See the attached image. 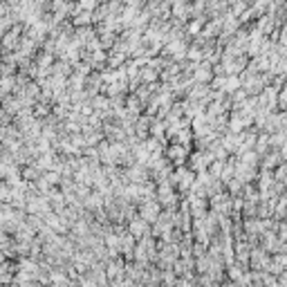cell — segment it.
Instances as JSON below:
<instances>
[{
    "label": "cell",
    "mask_w": 287,
    "mask_h": 287,
    "mask_svg": "<svg viewBox=\"0 0 287 287\" xmlns=\"http://www.w3.org/2000/svg\"><path fill=\"white\" fill-rule=\"evenodd\" d=\"M283 164V157H281V150H272L263 157V170H276L278 166Z\"/></svg>",
    "instance_id": "1"
}]
</instances>
